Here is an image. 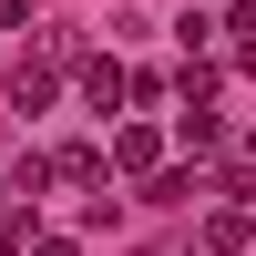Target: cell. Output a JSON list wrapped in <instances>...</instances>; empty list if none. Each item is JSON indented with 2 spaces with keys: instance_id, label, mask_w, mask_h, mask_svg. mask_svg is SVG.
Here are the masks:
<instances>
[{
  "instance_id": "cell-1",
  "label": "cell",
  "mask_w": 256,
  "mask_h": 256,
  "mask_svg": "<svg viewBox=\"0 0 256 256\" xmlns=\"http://www.w3.org/2000/svg\"><path fill=\"white\" fill-rule=\"evenodd\" d=\"M0 92H10V113H52L62 72H52V62H10V82H0Z\"/></svg>"
},
{
  "instance_id": "cell-2",
  "label": "cell",
  "mask_w": 256,
  "mask_h": 256,
  "mask_svg": "<svg viewBox=\"0 0 256 256\" xmlns=\"http://www.w3.org/2000/svg\"><path fill=\"white\" fill-rule=\"evenodd\" d=\"M113 164H123V174H164V134H154V123H123V134H113Z\"/></svg>"
},
{
  "instance_id": "cell-3",
  "label": "cell",
  "mask_w": 256,
  "mask_h": 256,
  "mask_svg": "<svg viewBox=\"0 0 256 256\" xmlns=\"http://www.w3.org/2000/svg\"><path fill=\"white\" fill-rule=\"evenodd\" d=\"M82 92L113 113V102H134V72H123V62H92V72H82Z\"/></svg>"
},
{
  "instance_id": "cell-4",
  "label": "cell",
  "mask_w": 256,
  "mask_h": 256,
  "mask_svg": "<svg viewBox=\"0 0 256 256\" xmlns=\"http://www.w3.org/2000/svg\"><path fill=\"white\" fill-rule=\"evenodd\" d=\"M41 164H52L62 184H102V154H92V144H62V154H41Z\"/></svg>"
},
{
  "instance_id": "cell-5",
  "label": "cell",
  "mask_w": 256,
  "mask_h": 256,
  "mask_svg": "<svg viewBox=\"0 0 256 256\" xmlns=\"http://www.w3.org/2000/svg\"><path fill=\"white\" fill-rule=\"evenodd\" d=\"M246 246V205H216V216H205V256H236Z\"/></svg>"
},
{
  "instance_id": "cell-6",
  "label": "cell",
  "mask_w": 256,
  "mask_h": 256,
  "mask_svg": "<svg viewBox=\"0 0 256 256\" xmlns=\"http://www.w3.org/2000/svg\"><path fill=\"white\" fill-rule=\"evenodd\" d=\"M174 92H184V113H205V102H216V62H184V82H174Z\"/></svg>"
},
{
  "instance_id": "cell-7",
  "label": "cell",
  "mask_w": 256,
  "mask_h": 256,
  "mask_svg": "<svg viewBox=\"0 0 256 256\" xmlns=\"http://www.w3.org/2000/svg\"><path fill=\"white\" fill-rule=\"evenodd\" d=\"M20 256H72V236H31V226H20Z\"/></svg>"
},
{
  "instance_id": "cell-8",
  "label": "cell",
  "mask_w": 256,
  "mask_h": 256,
  "mask_svg": "<svg viewBox=\"0 0 256 256\" xmlns=\"http://www.w3.org/2000/svg\"><path fill=\"white\" fill-rule=\"evenodd\" d=\"M20 20H31V0H0V31H20Z\"/></svg>"
},
{
  "instance_id": "cell-9",
  "label": "cell",
  "mask_w": 256,
  "mask_h": 256,
  "mask_svg": "<svg viewBox=\"0 0 256 256\" xmlns=\"http://www.w3.org/2000/svg\"><path fill=\"white\" fill-rule=\"evenodd\" d=\"M246 154H256V134H246Z\"/></svg>"
}]
</instances>
